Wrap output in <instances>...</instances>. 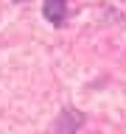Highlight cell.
Returning a JSON list of instances; mask_svg holds the SVG:
<instances>
[{
    "mask_svg": "<svg viewBox=\"0 0 126 134\" xmlns=\"http://www.w3.org/2000/svg\"><path fill=\"white\" fill-rule=\"evenodd\" d=\"M84 126V115L81 112H76V109H65L56 120V131L59 134H76L78 129Z\"/></svg>",
    "mask_w": 126,
    "mask_h": 134,
    "instance_id": "1",
    "label": "cell"
},
{
    "mask_svg": "<svg viewBox=\"0 0 126 134\" xmlns=\"http://www.w3.org/2000/svg\"><path fill=\"white\" fill-rule=\"evenodd\" d=\"M42 14L53 25H65L67 20V0H45L42 3Z\"/></svg>",
    "mask_w": 126,
    "mask_h": 134,
    "instance_id": "2",
    "label": "cell"
}]
</instances>
